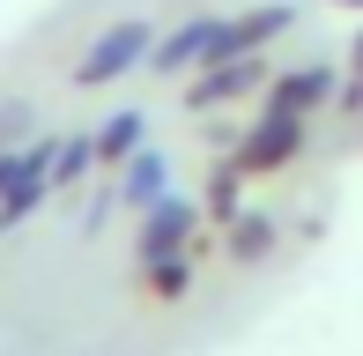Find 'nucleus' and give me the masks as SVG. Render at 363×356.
Returning a JSON list of instances; mask_svg holds the SVG:
<instances>
[{"label": "nucleus", "mask_w": 363, "mask_h": 356, "mask_svg": "<svg viewBox=\"0 0 363 356\" xmlns=\"http://www.w3.org/2000/svg\"><path fill=\"white\" fill-rule=\"evenodd\" d=\"M148 52H156V23L148 15H119V23H104L89 38V52L74 60V89H111L126 82V74L148 67Z\"/></svg>", "instance_id": "nucleus-1"}, {"label": "nucleus", "mask_w": 363, "mask_h": 356, "mask_svg": "<svg viewBox=\"0 0 363 356\" xmlns=\"http://www.w3.org/2000/svg\"><path fill=\"white\" fill-rule=\"evenodd\" d=\"M304 149H311V119L304 111H259V119L230 141V164L245 178H282Z\"/></svg>", "instance_id": "nucleus-2"}, {"label": "nucleus", "mask_w": 363, "mask_h": 356, "mask_svg": "<svg viewBox=\"0 0 363 356\" xmlns=\"http://www.w3.org/2000/svg\"><path fill=\"white\" fill-rule=\"evenodd\" d=\"M267 82H274L267 52H230V60H208L186 82V104L193 111H223V104H245V96H267Z\"/></svg>", "instance_id": "nucleus-3"}, {"label": "nucleus", "mask_w": 363, "mask_h": 356, "mask_svg": "<svg viewBox=\"0 0 363 356\" xmlns=\"http://www.w3.org/2000/svg\"><path fill=\"white\" fill-rule=\"evenodd\" d=\"M223 52V15H178L171 30H156V52H148V74H201L208 60Z\"/></svg>", "instance_id": "nucleus-4"}, {"label": "nucleus", "mask_w": 363, "mask_h": 356, "mask_svg": "<svg viewBox=\"0 0 363 356\" xmlns=\"http://www.w3.org/2000/svg\"><path fill=\"white\" fill-rule=\"evenodd\" d=\"M289 30H296L289 0H259V8H245V15H223V52L216 60H230V52H274Z\"/></svg>", "instance_id": "nucleus-5"}, {"label": "nucleus", "mask_w": 363, "mask_h": 356, "mask_svg": "<svg viewBox=\"0 0 363 356\" xmlns=\"http://www.w3.org/2000/svg\"><path fill=\"white\" fill-rule=\"evenodd\" d=\"M334 89H341V67L334 60H304V67H289V74H274L267 82V111H319V104H334Z\"/></svg>", "instance_id": "nucleus-6"}, {"label": "nucleus", "mask_w": 363, "mask_h": 356, "mask_svg": "<svg viewBox=\"0 0 363 356\" xmlns=\"http://www.w3.org/2000/svg\"><path fill=\"white\" fill-rule=\"evenodd\" d=\"M178 252H193V208L186 201H156L141 223V267L148 260H178Z\"/></svg>", "instance_id": "nucleus-7"}, {"label": "nucleus", "mask_w": 363, "mask_h": 356, "mask_svg": "<svg viewBox=\"0 0 363 356\" xmlns=\"http://www.w3.org/2000/svg\"><path fill=\"white\" fill-rule=\"evenodd\" d=\"M163 186H171V171H163V156H156V149H134V156L119 164V186H111V193H119L126 208H141V216H148L156 201H171Z\"/></svg>", "instance_id": "nucleus-8"}, {"label": "nucleus", "mask_w": 363, "mask_h": 356, "mask_svg": "<svg viewBox=\"0 0 363 356\" xmlns=\"http://www.w3.org/2000/svg\"><path fill=\"white\" fill-rule=\"evenodd\" d=\"M141 134H148V111L119 104V111H111V119H104V126H96V134H89V141H96V164H126V156H134V149H148Z\"/></svg>", "instance_id": "nucleus-9"}, {"label": "nucleus", "mask_w": 363, "mask_h": 356, "mask_svg": "<svg viewBox=\"0 0 363 356\" xmlns=\"http://www.w3.org/2000/svg\"><path fill=\"white\" fill-rule=\"evenodd\" d=\"M223 245L238 252V260H267V252H274V216H245V208H238V216L223 223Z\"/></svg>", "instance_id": "nucleus-10"}, {"label": "nucleus", "mask_w": 363, "mask_h": 356, "mask_svg": "<svg viewBox=\"0 0 363 356\" xmlns=\"http://www.w3.org/2000/svg\"><path fill=\"white\" fill-rule=\"evenodd\" d=\"M238 208H245V171L238 164H216V171H208V216L230 223Z\"/></svg>", "instance_id": "nucleus-11"}, {"label": "nucleus", "mask_w": 363, "mask_h": 356, "mask_svg": "<svg viewBox=\"0 0 363 356\" xmlns=\"http://www.w3.org/2000/svg\"><path fill=\"white\" fill-rule=\"evenodd\" d=\"M334 111H341V119H363V30L349 38V67H341V89H334Z\"/></svg>", "instance_id": "nucleus-12"}, {"label": "nucleus", "mask_w": 363, "mask_h": 356, "mask_svg": "<svg viewBox=\"0 0 363 356\" xmlns=\"http://www.w3.org/2000/svg\"><path fill=\"white\" fill-rule=\"evenodd\" d=\"M23 126H30V111H23V104L0 111V149H15V134H23Z\"/></svg>", "instance_id": "nucleus-13"}, {"label": "nucleus", "mask_w": 363, "mask_h": 356, "mask_svg": "<svg viewBox=\"0 0 363 356\" xmlns=\"http://www.w3.org/2000/svg\"><path fill=\"white\" fill-rule=\"evenodd\" d=\"M334 8H349V15H363V0H334Z\"/></svg>", "instance_id": "nucleus-14"}]
</instances>
